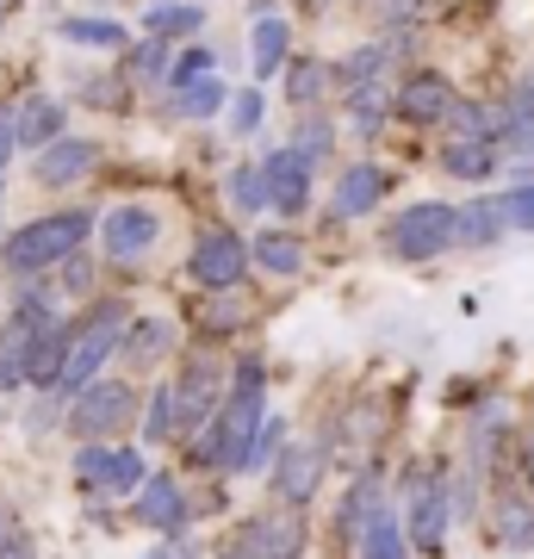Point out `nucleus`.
I'll return each instance as SVG.
<instances>
[{
    "label": "nucleus",
    "mask_w": 534,
    "mask_h": 559,
    "mask_svg": "<svg viewBox=\"0 0 534 559\" xmlns=\"http://www.w3.org/2000/svg\"><path fill=\"white\" fill-rule=\"evenodd\" d=\"M261 392H268L261 360H242L237 385H230V404L193 436V460H205V466H237L242 473V466H249V448H256V436H261V423H268Z\"/></svg>",
    "instance_id": "f257e3e1"
},
{
    "label": "nucleus",
    "mask_w": 534,
    "mask_h": 559,
    "mask_svg": "<svg viewBox=\"0 0 534 559\" xmlns=\"http://www.w3.org/2000/svg\"><path fill=\"white\" fill-rule=\"evenodd\" d=\"M124 330H131L124 299H99L94 311L69 330V360H62V380H57L62 399H81V392L99 380V367H106V355L124 342Z\"/></svg>",
    "instance_id": "f03ea898"
},
{
    "label": "nucleus",
    "mask_w": 534,
    "mask_h": 559,
    "mask_svg": "<svg viewBox=\"0 0 534 559\" xmlns=\"http://www.w3.org/2000/svg\"><path fill=\"white\" fill-rule=\"evenodd\" d=\"M87 230H94V212H50V218H32L25 230H13V237L0 242V261L13 274H44V267L75 255L81 242H87Z\"/></svg>",
    "instance_id": "7ed1b4c3"
},
{
    "label": "nucleus",
    "mask_w": 534,
    "mask_h": 559,
    "mask_svg": "<svg viewBox=\"0 0 534 559\" xmlns=\"http://www.w3.org/2000/svg\"><path fill=\"white\" fill-rule=\"evenodd\" d=\"M460 242V205H441V200H423V205H404L385 230V249L397 261H429L441 249Z\"/></svg>",
    "instance_id": "20e7f679"
},
{
    "label": "nucleus",
    "mask_w": 534,
    "mask_h": 559,
    "mask_svg": "<svg viewBox=\"0 0 534 559\" xmlns=\"http://www.w3.org/2000/svg\"><path fill=\"white\" fill-rule=\"evenodd\" d=\"M75 479H81V491H99V498H124V491H143L150 466H143L138 448H94V441H81Z\"/></svg>",
    "instance_id": "39448f33"
},
{
    "label": "nucleus",
    "mask_w": 534,
    "mask_h": 559,
    "mask_svg": "<svg viewBox=\"0 0 534 559\" xmlns=\"http://www.w3.org/2000/svg\"><path fill=\"white\" fill-rule=\"evenodd\" d=\"M131 411H138V392H131V385L94 380V385L75 399V411H69V429H75L81 441L112 436V429H124V423H131Z\"/></svg>",
    "instance_id": "423d86ee"
},
{
    "label": "nucleus",
    "mask_w": 534,
    "mask_h": 559,
    "mask_svg": "<svg viewBox=\"0 0 534 559\" xmlns=\"http://www.w3.org/2000/svg\"><path fill=\"white\" fill-rule=\"evenodd\" d=\"M242 267H249V242H242L237 230H212V237H199L193 261H187L193 286H205V293H230V286H242Z\"/></svg>",
    "instance_id": "0eeeda50"
},
{
    "label": "nucleus",
    "mask_w": 534,
    "mask_h": 559,
    "mask_svg": "<svg viewBox=\"0 0 534 559\" xmlns=\"http://www.w3.org/2000/svg\"><path fill=\"white\" fill-rule=\"evenodd\" d=\"M218 392H224V380H218V360L212 355H193L187 367H180V380H175V429H205V423L218 417Z\"/></svg>",
    "instance_id": "6e6552de"
},
{
    "label": "nucleus",
    "mask_w": 534,
    "mask_h": 559,
    "mask_svg": "<svg viewBox=\"0 0 534 559\" xmlns=\"http://www.w3.org/2000/svg\"><path fill=\"white\" fill-rule=\"evenodd\" d=\"M404 528H411L416 554H441L448 540V485L436 473H411V510H404Z\"/></svg>",
    "instance_id": "1a4fd4ad"
},
{
    "label": "nucleus",
    "mask_w": 534,
    "mask_h": 559,
    "mask_svg": "<svg viewBox=\"0 0 534 559\" xmlns=\"http://www.w3.org/2000/svg\"><path fill=\"white\" fill-rule=\"evenodd\" d=\"M44 323H50V305H44V299H25L20 311L7 318V330H0V392L25 385V367H32V342H38Z\"/></svg>",
    "instance_id": "9d476101"
},
{
    "label": "nucleus",
    "mask_w": 534,
    "mask_h": 559,
    "mask_svg": "<svg viewBox=\"0 0 534 559\" xmlns=\"http://www.w3.org/2000/svg\"><path fill=\"white\" fill-rule=\"evenodd\" d=\"M261 180H268V205H280L286 218L311 205V156H305V150H293V143L261 162Z\"/></svg>",
    "instance_id": "9b49d317"
},
{
    "label": "nucleus",
    "mask_w": 534,
    "mask_h": 559,
    "mask_svg": "<svg viewBox=\"0 0 534 559\" xmlns=\"http://www.w3.org/2000/svg\"><path fill=\"white\" fill-rule=\"evenodd\" d=\"M156 237H162V218L150 205H119V212H106V224H99V249L112 261H138Z\"/></svg>",
    "instance_id": "f8f14e48"
},
{
    "label": "nucleus",
    "mask_w": 534,
    "mask_h": 559,
    "mask_svg": "<svg viewBox=\"0 0 534 559\" xmlns=\"http://www.w3.org/2000/svg\"><path fill=\"white\" fill-rule=\"evenodd\" d=\"M454 87L441 75H411L404 87H397V100H392V112L404 124H448V112H454Z\"/></svg>",
    "instance_id": "ddd939ff"
},
{
    "label": "nucleus",
    "mask_w": 534,
    "mask_h": 559,
    "mask_svg": "<svg viewBox=\"0 0 534 559\" xmlns=\"http://www.w3.org/2000/svg\"><path fill=\"white\" fill-rule=\"evenodd\" d=\"M138 522L156 528V535H180V528H187V491H180L168 473H150L143 491H138Z\"/></svg>",
    "instance_id": "4468645a"
},
{
    "label": "nucleus",
    "mask_w": 534,
    "mask_h": 559,
    "mask_svg": "<svg viewBox=\"0 0 534 559\" xmlns=\"http://www.w3.org/2000/svg\"><path fill=\"white\" fill-rule=\"evenodd\" d=\"M317 479H323V454L317 448H280V460H274V498L280 503H311V491H317Z\"/></svg>",
    "instance_id": "2eb2a0df"
},
{
    "label": "nucleus",
    "mask_w": 534,
    "mask_h": 559,
    "mask_svg": "<svg viewBox=\"0 0 534 559\" xmlns=\"http://www.w3.org/2000/svg\"><path fill=\"white\" fill-rule=\"evenodd\" d=\"M392 193V175L385 168H373V162H360V168H348V175L336 180V218H360V212H373L379 200Z\"/></svg>",
    "instance_id": "dca6fc26"
},
{
    "label": "nucleus",
    "mask_w": 534,
    "mask_h": 559,
    "mask_svg": "<svg viewBox=\"0 0 534 559\" xmlns=\"http://www.w3.org/2000/svg\"><path fill=\"white\" fill-rule=\"evenodd\" d=\"M13 138H20V150H50V143H62V100L32 94V100L13 112Z\"/></svg>",
    "instance_id": "f3484780"
},
{
    "label": "nucleus",
    "mask_w": 534,
    "mask_h": 559,
    "mask_svg": "<svg viewBox=\"0 0 534 559\" xmlns=\"http://www.w3.org/2000/svg\"><path fill=\"white\" fill-rule=\"evenodd\" d=\"M81 175H94V143L62 138V143H50V150H38V180L44 187H75Z\"/></svg>",
    "instance_id": "a211bd4d"
},
{
    "label": "nucleus",
    "mask_w": 534,
    "mask_h": 559,
    "mask_svg": "<svg viewBox=\"0 0 534 559\" xmlns=\"http://www.w3.org/2000/svg\"><path fill=\"white\" fill-rule=\"evenodd\" d=\"M242 547L256 559H298V547H305V535H298V522H280V516H256L242 522Z\"/></svg>",
    "instance_id": "6ab92c4d"
},
{
    "label": "nucleus",
    "mask_w": 534,
    "mask_h": 559,
    "mask_svg": "<svg viewBox=\"0 0 534 559\" xmlns=\"http://www.w3.org/2000/svg\"><path fill=\"white\" fill-rule=\"evenodd\" d=\"M62 360H69V330H62V323L50 318V323L38 330V342H32V367H25V380L38 385V392H57Z\"/></svg>",
    "instance_id": "aec40b11"
},
{
    "label": "nucleus",
    "mask_w": 534,
    "mask_h": 559,
    "mask_svg": "<svg viewBox=\"0 0 534 559\" xmlns=\"http://www.w3.org/2000/svg\"><path fill=\"white\" fill-rule=\"evenodd\" d=\"M503 224H510L503 200H473L466 212H460V242H473V249H485V242H497V237H503Z\"/></svg>",
    "instance_id": "412c9836"
},
{
    "label": "nucleus",
    "mask_w": 534,
    "mask_h": 559,
    "mask_svg": "<svg viewBox=\"0 0 534 559\" xmlns=\"http://www.w3.org/2000/svg\"><path fill=\"white\" fill-rule=\"evenodd\" d=\"M360 554H367V559H404V554H411L404 522H397L392 510H379V516L367 522V535H360Z\"/></svg>",
    "instance_id": "4be33fe9"
},
{
    "label": "nucleus",
    "mask_w": 534,
    "mask_h": 559,
    "mask_svg": "<svg viewBox=\"0 0 534 559\" xmlns=\"http://www.w3.org/2000/svg\"><path fill=\"white\" fill-rule=\"evenodd\" d=\"M497 540H503L510 554H529V547H534V510L522 498L497 503Z\"/></svg>",
    "instance_id": "5701e85b"
},
{
    "label": "nucleus",
    "mask_w": 534,
    "mask_h": 559,
    "mask_svg": "<svg viewBox=\"0 0 534 559\" xmlns=\"http://www.w3.org/2000/svg\"><path fill=\"white\" fill-rule=\"evenodd\" d=\"M249 255H256L261 267H268V274H298V261H305V249H298V237H286V230H261Z\"/></svg>",
    "instance_id": "b1692460"
},
{
    "label": "nucleus",
    "mask_w": 534,
    "mask_h": 559,
    "mask_svg": "<svg viewBox=\"0 0 534 559\" xmlns=\"http://www.w3.org/2000/svg\"><path fill=\"white\" fill-rule=\"evenodd\" d=\"M385 62H392V44H367V50H355V57L336 69V81L348 87V94H360V87H373V81H379Z\"/></svg>",
    "instance_id": "393cba45"
},
{
    "label": "nucleus",
    "mask_w": 534,
    "mask_h": 559,
    "mask_svg": "<svg viewBox=\"0 0 534 559\" xmlns=\"http://www.w3.org/2000/svg\"><path fill=\"white\" fill-rule=\"evenodd\" d=\"M441 168H448V175H466V180H485L497 168V150L491 143H448V150H441Z\"/></svg>",
    "instance_id": "a878e982"
},
{
    "label": "nucleus",
    "mask_w": 534,
    "mask_h": 559,
    "mask_svg": "<svg viewBox=\"0 0 534 559\" xmlns=\"http://www.w3.org/2000/svg\"><path fill=\"white\" fill-rule=\"evenodd\" d=\"M124 360H131V367H150V360L162 355V348H168V323H156V318H143V323H131V330H124Z\"/></svg>",
    "instance_id": "bb28decb"
},
{
    "label": "nucleus",
    "mask_w": 534,
    "mask_h": 559,
    "mask_svg": "<svg viewBox=\"0 0 534 559\" xmlns=\"http://www.w3.org/2000/svg\"><path fill=\"white\" fill-rule=\"evenodd\" d=\"M286 38H293V25H286V20H261L256 25V75L261 81L286 62Z\"/></svg>",
    "instance_id": "cd10ccee"
},
{
    "label": "nucleus",
    "mask_w": 534,
    "mask_h": 559,
    "mask_svg": "<svg viewBox=\"0 0 534 559\" xmlns=\"http://www.w3.org/2000/svg\"><path fill=\"white\" fill-rule=\"evenodd\" d=\"M385 106H392V81H373V87L348 94V112H355V131H360V138H373V131H379Z\"/></svg>",
    "instance_id": "c85d7f7f"
},
{
    "label": "nucleus",
    "mask_w": 534,
    "mask_h": 559,
    "mask_svg": "<svg viewBox=\"0 0 534 559\" xmlns=\"http://www.w3.org/2000/svg\"><path fill=\"white\" fill-rule=\"evenodd\" d=\"M62 38L69 44H94V50H119L124 25L119 20H62Z\"/></svg>",
    "instance_id": "c756f323"
},
{
    "label": "nucleus",
    "mask_w": 534,
    "mask_h": 559,
    "mask_svg": "<svg viewBox=\"0 0 534 559\" xmlns=\"http://www.w3.org/2000/svg\"><path fill=\"white\" fill-rule=\"evenodd\" d=\"M143 32H156V38H187V32H199V7H150V13H143Z\"/></svg>",
    "instance_id": "7c9ffc66"
},
{
    "label": "nucleus",
    "mask_w": 534,
    "mask_h": 559,
    "mask_svg": "<svg viewBox=\"0 0 534 559\" xmlns=\"http://www.w3.org/2000/svg\"><path fill=\"white\" fill-rule=\"evenodd\" d=\"M175 100H180V112H187V119H205V112H218L224 100H230V94H224V81H193V87H175Z\"/></svg>",
    "instance_id": "2f4dec72"
},
{
    "label": "nucleus",
    "mask_w": 534,
    "mask_h": 559,
    "mask_svg": "<svg viewBox=\"0 0 534 559\" xmlns=\"http://www.w3.org/2000/svg\"><path fill=\"white\" fill-rule=\"evenodd\" d=\"M175 436V380L156 385V399H150V417H143V441H168Z\"/></svg>",
    "instance_id": "473e14b6"
},
{
    "label": "nucleus",
    "mask_w": 534,
    "mask_h": 559,
    "mask_svg": "<svg viewBox=\"0 0 534 559\" xmlns=\"http://www.w3.org/2000/svg\"><path fill=\"white\" fill-rule=\"evenodd\" d=\"M448 124H454V143H491V138H497V131H491V112H485V106H466V100L448 112Z\"/></svg>",
    "instance_id": "72a5a7b5"
},
{
    "label": "nucleus",
    "mask_w": 534,
    "mask_h": 559,
    "mask_svg": "<svg viewBox=\"0 0 534 559\" xmlns=\"http://www.w3.org/2000/svg\"><path fill=\"white\" fill-rule=\"evenodd\" d=\"M230 205H237V212H261V205H268L261 168H237V175H230Z\"/></svg>",
    "instance_id": "f704fd0d"
},
{
    "label": "nucleus",
    "mask_w": 534,
    "mask_h": 559,
    "mask_svg": "<svg viewBox=\"0 0 534 559\" xmlns=\"http://www.w3.org/2000/svg\"><path fill=\"white\" fill-rule=\"evenodd\" d=\"M323 81H330V69H323V62H293V81H286V94H293L298 106H311L317 94H323Z\"/></svg>",
    "instance_id": "c9c22d12"
},
{
    "label": "nucleus",
    "mask_w": 534,
    "mask_h": 559,
    "mask_svg": "<svg viewBox=\"0 0 534 559\" xmlns=\"http://www.w3.org/2000/svg\"><path fill=\"white\" fill-rule=\"evenodd\" d=\"M212 75V50H187V57L168 69V87H193V81Z\"/></svg>",
    "instance_id": "e433bc0d"
},
{
    "label": "nucleus",
    "mask_w": 534,
    "mask_h": 559,
    "mask_svg": "<svg viewBox=\"0 0 534 559\" xmlns=\"http://www.w3.org/2000/svg\"><path fill=\"white\" fill-rule=\"evenodd\" d=\"M256 124H261V94H256V87L230 94V131H242V138H249Z\"/></svg>",
    "instance_id": "4c0bfd02"
},
{
    "label": "nucleus",
    "mask_w": 534,
    "mask_h": 559,
    "mask_svg": "<svg viewBox=\"0 0 534 559\" xmlns=\"http://www.w3.org/2000/svg\"><path fill=\"white\" fill-rule=\"evenodd\" d=\"M503 212H510V230H534V180L515 187V193H503Z\"/></svg>",
    "instance_id": "58836bf2"
},
{
    "label": "nucleus",
    "mask_w": 534,
    "mask_h": 559,
    "mask_svg": "<svg viewBox=\"0 0 534 559\" xmlns=\"http://www.w3.org/2000/svg\"><path fill=\"white\" fill-rule=\"evenodd\" d=\"M515 124H534V75L515 87V100H510V131Z\"/></svg>",
    "instance_id": "ea45409f"
},
{
    "label": "nucleus",
    "mask_w": 534,
    "mask_h": 559,
    "mask_svg": "<svg viewBox=\"0 0 534 559\" xmlns=\"http://www.w3.org/2000/svg\"><path fill=\"white\" fill-rule=\"evenodd\" d=\"M274 448H280V423L268 417V423H261V436H256V448H249V466H256V460H268ZM249 466H242V473H249Z\"/></svg>",
    "instance_id": "a19ab883"
},
{
    "label": "nucleus",
    "mask_w": 534,
    "mask_h": 559,
    "mask_svg": "<svg viewBox=\"0 0 534 559\" xmlns=\"http://www.w3.org/2000/svg\"><path fill=\"white\" fill-rule=\"evenodd\" d=\"M13 150H20V138H13V119H0V175H7V162H13Z\"/></svg>",
    "instance_id": "79ce46f5"
},
{
    "label": "nucleus",
    "mask_w": 534,
    "mask_h": 559,
    "mask_svg": "<svg viewBox=\"0 0 534 559\" xmlns=\"http://www.w3.org/2000/svg\"><path fill=\"white\" fill-rule=\"evenodd\" d=\"M510 143H515V156H529V162H534V124H515Z\"/></svg>",
    "instance_id": "37998d69"
},
{
    "label": "nucleus",
    "mask_w": 534,
    "mask_h": 559,
    "mask_svg": "<svg viewBox=\"0 0 534 559\" xmlns=\"http://www.w3.org/2000/svg\"><path fill=\"white\" fill-rule=\"evenodd\" d=\"M0 559H32V547H25L20 535H7V540H0Z\"/></svg>",
    "instance_id": "c03bdc74"
},
{
    "label": "nucleus",
    "mask_w": 534,
    "mask_h": 559,
    "mask_svg": "<svg viewBox=\"0 0 534 559\" xmlns=\"http://www.w3.org/2000/svg\"><path fill=\"white\" fill-rule=\"evenodd\" d=\"M156 69H162V50H156V44H150V50H138V75H156Z\"/></svg>",
    "instance_id": "a18cd8bd"
},
{
    "label": "nucleus",
    "mask_w": 534,
    "mask_h": 559,
    "mask_svg": "<svg viewBox=\"0 0 534 559\" xmlns=\"http://www.w3.org/2000/svg\"><path fill=\"white\" fill-rule=\"evenodd\" d=\"M62 286H69V293H81V286H87V261H69V280H62Z\"/></svg>",
    "instance_id": "49530a36"
},
{
    "label": "nucleus",
    "mask_w": 534,
    "mask_h": 559,
    "mask_svg": "<svg viewBox=\"0 0 534 559\" xmlns=\"http://www.w3.org/2000/svg\"><path fill=\"white\" fill-rule=\"evenodd\" d=\"M218 559H256V554H249L242 540H224V547H218Z\"/></svg>",
    "instance_id": "de8ad7c7"
},
{
    "label": "nucleus",
    "mask_w": 534,
    "mask_h": 559,
    "mask_svg": "<svg viewBox=\"0 0 534 559\" xmlns=\"http://www.w3.org/2000/svg\"><path fill=\"white\" fill-rule=\"evenodd\" d=\"M0 540H7V522H0Z\"/></svg>",
    "instance_id": "09e8293b"
},
{
    "label": "nucleus",
    "mask_w": 534,
    "mask_h": 559,
    "mask_svg": "<svg viewBox=\"0 0 534 559\" xmlns=\"http://www.w3.org/2000/svg\"><path fill=\"white\" fill-rule=\"evenodd\" d=\"M162 7H168V0H162Z\"/></svg>",
    "instance_id": "8fccbe9b"
}]
</instances>
